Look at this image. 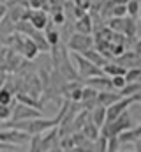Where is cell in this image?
Listing matches in <instances>:
<instances>
[{
  "mask_svg": "<svg viewBox=\"0 0 141 152\" xmlns=\"http://www.w3.org/2000/svg\"><path fill=\"white\" fill-rule=\"evenodd\" d=\"M67 48L72 53H85L86 50L94 48V37L88 34H79L74 32L70 34V37L67 39Z\"/></svg>",
  "mask_w": 141,
  "mask_h": 152,
  "instance_id": "3",
  "label": "cell"
},
{
  "mask_svg": "<svg viewBox=\"0 0 141 152\" xmlns=\"http://www.w3.org/2000/svg\"><path fill=\"white\" fill-rule=\"evenodd\" d=\"M20 55L23 58H27V60H34L35 57L39 55V48H37V44L32 39L25 36L23 37V44H21V50H20Z\"/></svg>",
  "mask_w": 141,
  "mask_h": 152,
  "instance_id": "9",
  "label": "cell"
},
{
  "mask_svg": "<svg viewBox=\"0 0 141 152\" xmlns=\"http://www.w3.org/2000/svg\"><path fill=\"white\" fill-rule=\"evenodd\" d=\"M25 20H28L32 23V27L35 30H44L46 25L49 23V16L44 9H27Z\"/></svg>",
  "mask_w": 141,
  "mask_h": 152,
  "instance_id": "7",
  "label": "cell"
},
{
  "mask_svg": "<svg viewBox=\"0 0 141 152\" xmlns=\"http://www.w3.org/2000/svg\"><path fill=\"white\" fill-rule=\"evenodd\" d=\"M111 85H113V88H124L125 85H127V81H125V76L124 75H118V76H111Z\"/></svg>",
  "mask_w": 141,
  "mask_h": 152,
  "instance_id": "24",
  "label": "cell"
},
{
  "mask_svg": "<svg viewBox=\"0 0 141 152\" xmlns=\"http://www.w3.org/2000/svg\"><path fill=\"white\" fill-rule=\"evenodd\" d=\"M28 152H44L42 151V140H41V134H32V136H30V151Z\"/></svg>",
  "mask_w": 141,
  "mask_h": 152,
  "instance_id": "21",
  "label": "cell"
},
{
  "mask_svg": "<svg viewBox=\"0 0 141 152\" xmlns=\"http://www.w3.org/2000/svg\"><path fill=\"white\" fill-rule=\"evenodd\" d=\"M134 51H136L138 55H141V39L136 42V46H134Z\"/></svg>",
  "mask_w": 141,
  "mask_h": 152,
  "instance_id": "27",
  "label": "cell"
},
{
  "mask_svg": "<svg viewBox=\"0 0 141 152\" xmlns=\"http://www.w3.org/2000/svg\"><path fill=\"white\" fill-rule=\"evenodd\" d=\"M74 30L79 32V34H88L90 36L94 32V20H92V16L86 12L81 18H78L76 23H74Z\"/></svg>",
  "mask_w": 141,
  "mask_h": 152,
  "instance_id": "10",
  "label": "cell"
},
{
  "mask_svg": "<svg viewBox=\"0 0 141 152\" xmlns=\"http://www.w3.org/2000/svg\"><path fill=\"white\" fill-rule=\"evenodd\" d=\"M108 28H111L113 32H120V34H124V27H125V16L124 18H109V21H108V25H106Z\"/></svg>",
  "mask_w": 141,
  "mask_h": 152,
  "instance_id": "17",
  "label": "cell"
},
{
  "mask_svg": "<svg viewBox=\"0 0 141 152\" xmlns=\"http://www.w3.org/2000/svg\"><path fill=\"white\" fill-rule=\"evenodd\" d=\"M16 99H14V94L7 88H0V104H12Z\"/></svg>",
  "mask_w": 141,
  "mask_h": 152,
  "instance_id": "19",
  "label": "cell"
},
{
  "mask_svg": "<svg viewBox=\"0 0 141 152\" xmlns=\"http://www.w3.org/2000/svg\"><path fill=\"white\" fill-rule=\"evenodd\" d=\"M81 134L86 138V140H90V142H95L101 134H99V127L92 122V120H88L83 127H81Z\"/></svg>",
  "mask_w": 141,
  "mask_h": 152,
  "instance_id": "13",
  "label": "cell"
},
{
  "mask_svg": "<svg viewBox=\"0 0 141 152\" xmlns=\"http://www.w3.org/2000/svg\"><path fill=\"white\" fill-rule=\"evenodd\" d=\"M140 14V0H129L127 2V16L138 18Z\"/></svg>",
  "mask_w": 141,
  "mask_h": 152,
  "instance_id": "20",
  "label": "cell"
},
{
  "mask_svg": "<svg viewBox=\"0 0 141 152\" xmlns=\"http://www.w3.org/2000/svg\"><path fill=\"white\" fill-rule=\"evenodd\" d=\"M90 120L101 129L102 126H104V122H106V108L104 106H101V104H97L94 110H92V113H90Z\"/></svg>",
  "mask_w": 141,
  "mask_h": 152,
  "instance_id": "14",
  "label": "cell"
},
{
  "mask_svg": "<svg viewBox=\"0 0 141 152\" xmlns=\"http://www.w3.org/2000/svg\"><path fill=\"white\" fill-rule=\"evenodd\" d=\"M79 55H83L86 60H90L94 66H97V67H101V69H102V66H106V64L109 62V58H108L106 55H102L99 50H95V48H90V50H86L85 53H79Z\"/></svg>",
  "mask_w": 141,
  "mask_h": 152,
  "instance_id": "11",
  "label": "cell"
},
{
  "mask_svg": "<svg viewBox=\"0 0 141 152\" xmlns=\"http://www.w3.org/2000/svg\"><path fill=\"white\" fill-rule=\"evenodd\" d=\"M134 103H140V101H138L136 96H131V97H122L120 101H116V103H113L111 106H108V108H106V122L115 120L118 115H122L124 112H127V108L132 106Z\"/></svg>",
  "mask_w": 141,
  "mask_h": 152,
  "instance_id": "6",
  "label": "cell"
},
{
  "mask_svg": "<svg viewBox=\"0 0 141 152\" xmlns=\"http://www.w3.org/2000/svg\"><path fill=\"white\" fill-rule=\"evenodd\" d=\"M125 67L124 66H120V64H116V62H108L106 66H102V73L106 76H118V75H125Z\"/></svg>",
  "mask_w": 141,
  "mask_h": 152,
  "instance_id": "16",
  "label": "cell"
},
{
  "mask_svg": "<svg viewBox=\"0 0 141 152\" xmlns=\"http://www.w3.org/2000/svg\"><path fill=\"white\" fill-rule=\"evenodd\" d=\"M5 81H7V73H4V71H0V88L5 85Z\"/></svg>",
  "mask_w": 141,
  "mask_h": 152,
  "instance_id": "26",
  "label": "cell"
},
{
  "mask_svg": "<svg viewBox=\"0 0 141 152\" xmlns=\"http://www.w3.org/2000/svg\"><path fill=\"white\" fill-rule=\"evenodd\" d=\"M85 85H86V87H92V88H95L97 92H102V90H113L111 78H109V76H102V75L85 80Z\"/></svg>",
  "mask_w": 141,
  "mask_h": 152,
  "instance_id": "8",
  "label": "cell"
},
{
  "mask_svg": "<svg viewBox=\"0 0 141 152\" xmlns=\"http://www.w3.org/2000/svg\"><path fill=\"white\" fill-rule=\"evenodd\" d=\"M0 2H2V4H5V0H0Z\"/></svg>",
  "mask_w": 141,
  "mask_h": 152,
  "instance_id": "28",
  "label": "cell"
},
{
  "mask_svg": "<svg viewBox=\"0 0 141 152\" xmlns=\"http://www.w3.org/2000/svg\"><path fill=\"white\" fill-rule=\"evenodd\" d=\"M30 39H32L35 44H37L39 51H49V50H51V46L48 44L46 36H44V32H42V30H34V34L30 36Z\"/></svg>",
  "mask_w": 141,
  "mask_h": 152,
  "instance_id": "15",
  "label": "cell"
},
{
  "mask_svg": "<svg viewBox=\"0 0 141 152\" xmlns=\"http://www.w3.org/2000/svg\"><path fill=\"white\" fill-rule=\"evenodd\" d=\"M125 81L127 83H132V81H140L141 78V67H129L125 71Z\"/></svg>",
  "mask_w": 141,
  "mask_h": 152,
  "instance_id": "18",
  "label": "cell"
},
{
  "mask_svg": "<svg viewBox=\"0 0 141 152\" xmlns=\"http://www.w3.org/2000/svg\"><path fill=\"white\" fill-rule=\"evenodd\" d=\"M122 99V96H120V92L118 94H115V92H111V90H102V92H97V104H101V106H111L113 103H116V101H120Z\"/></svg>",
  "mask_w": 141,
  "mask_h": 152,
  "instance_id": "12",
  "label": "cell"
},
{
  "mask_svg": "<svg viewBox=\"0 0 141 152\" xmlns=\"http://www.w3.org/2000/svg\"><path fill=\"white\" fill-rule=\"evenodd\" d=\"M42 113L39 108H34V106H28V104H23V103H14L12 106V115L9 120H32V118H41Z\"/></svg>",
  "mask_w": 141,
  "mask_h": 152,
  "instance_id": "5",
  "label": "cell"
},
{
  "mask_svg": "<svg viewBox=\"0 0 141 152\" xmlns=\"http://www.w3.org/2000/svg\"><path fill=\"white\" fill-rule=\"evenodd\" d=\"M14 103H16V101H14ZM14 103H12V104H0V122H5V120L11 118Z\"/></svg>",
  "mask_w": 141,
  "mask_h": 152,
  "instance_id": "23",
  "label": "cell"
},
{
  "mask_svg": "<svg viewBox=\"0 0 141 152\" xmlns=\"http://www.w3.org/2000/svg\"><path fill=\"white\" fill-rule=\"evenodd\" d=\"M132 127V122H131V115L127 112H124L122 115H118L115 120L111 122H104V126L99 129V134L104 136V138H111V136H118L122 134L124 131L131 129Z\"/></svg>",
  "mask_w": 141,
  "mask_h": 152,
  "instance_id": "1",
  "label": "cell"
},
{
  "mask_svg": "<svg viewBox=\"0 0 141 152\" xmlns=\"http://www.w3.org/2000/svg\"><path fill=\"white\" fill-rule=\"evenodd\" d=\"M72 4H74L76 7L83 9V11H88V9L92 7V0H74Z\"/></svg>",
  "mask_w": 141,
  "mask_h": 152,
  "instance_id": "25",
  "label": "cell"
},
{
  "mask_svg": "<svg viewBox=\"0 0 141 152\" xmlns=\"http://www.w3.org/2000/svg\"><path fill=\"white\" fill-rule=\"evenodd\" d=\"M72 58H74V62H76V73L79 78H83V80H88V78H94V76H101L102 75V69L101 67H97V66H94L90 60H86L83 55H79V53H72Z\"/></svg>",
  "mask_w": 141,
  "mask_h": 152,
  "instance_id": "2",
  "label": "cell"
},
{
  "mask_svg": "<svg viewBox=\"0 0 141 152\" xmlns=\"http://www.w3.org/2000/svg\"><path fill=\"white\" fill-rule=\"evenodd\" d=\"M108 14L111 18H124V16H127V5H115L109 9Z\"/></svg>",
  "mask_w": 141,
  "mask_h": 152,
  "instance_id": "22",
  "label": "cell"
},
{
  "mask_svg": "<svg viewBox=\"0 0 141 152\" xmlns=\"http://www.w3.org/2000/svg\"><path fill=\"white\" fill-rule=\"evenodd\" d=\"M30 142V134L18 129H4L0 127V145H21Z\"/></svg>",
  "mask_w": 141,
  "mask_h": 152,
  "instance_id": "4",
  "label": "cell"
}]
</instances>
